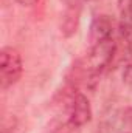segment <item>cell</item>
<instances>
[{
    "instance_id": "obj_2",
    "label": "cell",
    "mask_w": 132,
    "mask_h": 133,
    "mask_svg": "<svg viewBox=\"0 0 132 133\" xmlns=\"http://www.w3.org/2000/svg\"><path fill=\"white\" fill-rule=\"evenodd\" d=\"M117 50V43L112 39L103 40L98 43L90 45V51L86 57V71L90 76H98L101 71H104L110 65L113 54Z\"/></svg>"
},
{
    "instance_id": "obj_7",
    "label": "cell",
    "mask_w": 132,
    "mask_h": 133,
    "mask_svg": "<svg viewBox=\"0 0 132 133\" xmlns=\"http://www.w3.org/2000/svg\"><path fill=\"white\" fill-rule=\"evenodd\" d=\"M19 5H22V6H33L37 3V0H16Z\"/></svg>"
},
{
    "instance_id": "obj_3",
    "label": "cell",
    "mask_w": 132,
    "mask_h": 133,
    "mask_svg": "<svg viewBox=\"0 0 132 133\" xmlns=\"http://www.w3.org/2000/svg\"><path fill=\"white\" fill-rule=\"evenodd\" d=\"M92 119V107L82 93H76L70 102L68 121L73 127H82Z\"/></svg>"
},
{
    "instance_id": "obj_6",
    "label": "cell",
    "mask_w": 132,
    "mask_h": 133,
    "mask_svg": "<svg viewBox=\"0 0 132 133\" xmlns=\"http://www.w3.org/2000/svg\"><path fill=\"white\" fill-rule=\"evenodd\" d=\"M123 82H124V85L132 91V64L128 65L123 70Z\"/></svg>"
},
{
    "instance_id": "obj_5",
    "label": "cell",
    "mask_w": 132,
    "mask_h": 133,
    "mask_svg": "<svg viewBox=\"0 0 132 133\" xmlns=\"http://www.w3.org/2000/svg\"><path fill=\"white\" fill-rule=\"evenodd\" d=\"M118 26L126 40H132V0H118Z\"/></svg>"
},
{
    "instance_id": "obj_8",
    "label": "cell",
    "mask_w": 132,
    "mask_h": 133,
    "mask_svg": "<svg viewBox=\"0 0 132 133\" xmlns=\"http://www.w3.org/2000/svg\"><path fill=\"white\" fill-rule=\"evenodd\" d=\"M87 2H95V0H87Z\"/></svg>"
},
{
    "instance_id": "obj_4",
    "label": "cell",
    "mask_w": 132,
    "mask_h": 133,
    "mask_svg": "<svg viewBox=\"0 0 132 133\" xmlns=\"http://www.w3.org/2000/svg\"><path fill=\"white\" fill-rule=\"evenodd\" d=\"M112 37H113V22H112V19L109 16L95 17V20L92 22V26H90V34H89L90 45L107 40V39H112Z\"/></svg>"
},
{
    "instance_id": "obj_1",
    "label": "cell",
    "mask_w": 132,
    "mask_h": 133,
    "mask_svg": "<svg viewBox=\"0 0 132 133\" xmlns=\"http://www.w3.org/2000/svg\"><path fill=\"white\" fill-rule=\"evenodd\" d=\"M23 62L19 51L13 46H5L0 51V87L6 90L13 87L22 76Z\"/></svg>"
}]
</instances>
